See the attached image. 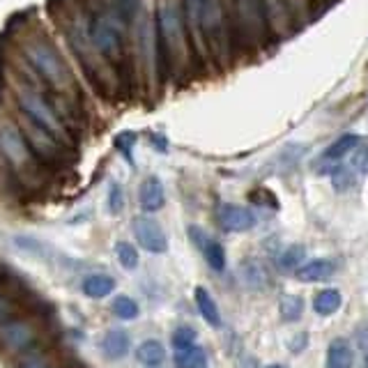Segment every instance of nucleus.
<instances>
[{"label":"nucleus","instance_id":"obj_1","mask_svg":"<svg viewBox=\"0 0 368 368\" xmlns=\"http://www.w3.org/2000/svg\"><path fill=\"white\" fill-rule=\"evenodd\" d=\"M90 40L101 53L115 55L122 40V12L120 9H106L95 16L90 25Z\"/></svg>","mask_w":368,"mask_h":368},{"label":"nucleus","instance_id":"obj_2","mask_svg":"<svg viewBox=\"0 0 368 368\" xmlns=\"http://www.w3.org/2000/svg\"><path fill=\"white\" fill-rule=\"evenodd\" d=\"M18 104H21V108L25 110V115H30L35 122L44 129V132H49V134L58 136V138L64 136V127L60 122L58 113H55L53 106L40 95V92L21 88L18 90Z\"/></svg>","mask_w":368,"mask_h":368},{"label":"nucleus","instance_id":"obj_3","mask_svg":"<svg viewBox=\"0 0 368 368\" xmlns=\"http://www.w3.org/2000/svg\"><path fill=\"white\" fill-rule=\"evenodd\" d=\"M28 60L35 64V69L42 74L46 81H51L53 86H64L69 81V71L64 67V62L60 60V55L55 53L49 44L35 42L28 46Z\"/></svg>","mask_w":368,"mask_h":368},{"label":"nucleus","instance_id":"obj_4","mask_svg":"<svg viewBox=\"0 0 368 368\" xmlns=\"http://www.w3.org/2000/svg\"><path fill=\"white\" fill-rule=\"evenodd\" d=\"M159 25H161V35L166 42V51H168V58L180 60L184 58V42L182 37V23H180V12L175 3H163L159 9Z\"/></svg>","mask_w":368,"mask_h":368},{"label":"nucleus","instance_id":"obj_5","mask_svg":"<svg viewBox=\"0 0 368 368\" xmlns=\"http://www.w3.org/2000/svg\"><path fill=\"white\" fill-rule=\"evenodd\" d=\"M134 235L138 239V244L150 253H163L168 248V237H166L163 228L150 217L134 219Z\"/></svg>","mask_w":368,"mask_h":368},{"label":"nucleus","instance_id":"obj_6","mask_svg":"<svg viewBox=\"0 0 368 368\" xmlns=\"http://www.w3.org/2000/svg\"><path fill=\"white\" fill-rule=\"evenodd\" d=\"M217 221L219 226L228 230V233H244L255 226V214L251 207L235 205V202H224L217 209Z\"/></svg>","mask_w":368,"mask_h":368},{"label":"nucleus","instance_id":"obj_7","mask_svg":"<svg viewBox=\"0 0 368 368\" xmlns=\"http://www.w3.org/2000/svg\"><path fill=\"white\" fill-rule=\"evenodd\" d=\"M0 150L7 156L9 161L21 166L30 159V147L25 145L23 136L16 132L12 125H3L0 127Z\"/></svg>","mask_w":368,"mask_h":368},{"label":"nucleus","instance_id":"obj_8","mask_svg":"<svg viewBox=\"0 0 368 368\" xmlns=\"http://www.w3.org/2000/svg\"><path fill=\"white\" fill-rule=\"evenodd\" d=\"M336 272V260L331 258H316V260L304 263L294 274L301 283H316V281H327L331 274Z\"/></svg>","mask_w":368,"mask_h":368},{"label":"nucleus","instance_id":"obj_9","mask_svg":"<svg viewBox=\"0 0 368 368\" xmlns=\"http://www.w3.org/2000/svg\"><path fill=\"white\" fill-rule=\"evenodd\" d=\"M138 200H141V207L145 212H156L163 207L166 202V193H163V184L159 178H145L141 184V191H138Z\"/></svg>","mask_w":368,"mask_h":368},{"label":"nucleus","instance_id":"obj_10","mask_svg":"<svg viewBox=\"0 0 368 368\" xmlns=\"http://www.w3.org/2000/svg\"><path fill=\"white\" fill-rule=\"evenodd\" d=\"M355 350L347 338H334L327 347V368H352Z\"/></svg>","mask_w":368,"mask_h":368},{"label":"nucleus","instance_id":"obj_11","mask_svg":"<svg viewBox=\"0 0 368 368\" xmlns=\"http://www.w3.org/2000/svg\"><path fill=\"white\" fill-rule=\"evenodd\" d=\"M239 18L248 33L258 35L263 30V5L260 0H235Z\"/></svg>","mask_w":368,"mask_h":368},{"label":"nucleus","instance_id":"obj_12","mask_svg":"<svg viewBox=\"0 0 368 368\" xmlns=\"http://www.w3.org/2000/svg\"><path fill=\"white\" fill-rule=\"evenodd\" d=\"M193 297H196V306L200 311V316L205 318V322L209 327L219 329L221 327V313H219V306L217 301L212 299V294L207 292V288H196V292H193Z\"/></svg>","mask_w":368,"mask_h":368},{"label":"nucleus","instance_id":"obj_13","mask_svg":"<svg viewBox=\"0 0 368 368\" xmlns=\"http://www.w3.org/2000/svg\"><path fill=\"white\" fill-rule=\"evenodd\" d=\"M362 145V136H357V134H343L338 138V141L331 143L325 154H322V159L325 161H338V159H343L345 154L350 152H355L357 147Z\"/></svg>","mask_w":368,"mask_h":368},{"label":"nucleus","instance_id":"obj_14","mask_svg":"<svg viewBox=\"0 0 368 368\" xmlns=\"http://www.w3.org/2000/svg\"><path fill=\"white\" fill-rule=\"evenodd\" d=\"M115 290V279L108 274H92L83 281V292L92 299H101Z\"/></svg>","mask_w":368,"mask_h":368},{"label":"nucleus","instance_id":"obj_15","mask_svg":"<svg viewBox=\"0 0 368 368\" xmlns=\"http://www.w3.org/2000/svg\"><path fill=\"white\" fill-rule=\"evenodd\" d=\"M101 347H104L106 357L110 359H122L129 352V336L122 329H110L108 334L101 340Z\"/></svg>","mask_w":368,"mask_h":368},{"label":"nucleus","instance_id":"obj_16","mask_svg":"<svg viewBox=\"0 0 368 368\" xmlns=\"http://www.w3.org/2000/svg\"><path fill=\"white\" fill-rule=\"evenodd\" d=\"M340 292L334 290V288H325L316 292V297H313V311L318 313V316H331V313H336L340 309Z\"/></svg>","mask_w":368,"mask_h":368},{"label":"nucleus","instance_id":"obj_17","mask_svg":"<svg viewBox=\"0 0 368 368\" xmlns=\"http://www.w3.org/2000/svg\"><path fill=\"white\" fill-rule=\"evenodd\" d=\"M175 366L178 368H205L207 366V352L198 345H191L187 350L175 352Z\"/></svg>","mask_w":368,"mask_h":368},{"label":"nucleus","instance_id":"obj_18","mask_svg":"<svg viewBox=\"0 0 368 368\" xmlns=\"http://www.w3.org/2000/svg\"><path fill=\"white\" fill-rule=\"evenodd\" d=\"M202 9H205V0H184L187 23L193 30V37H196L198 44H202Z\"/></svg>","mask_w":368,"mask_h":368},{"label":"nucleus","instance_id":"obj_19","mask_svg":"<svg viewBox=\"0 0 368 368\" xmlns=\"http://www.w3.org/2000/svg\"><path fill=\"white\" fill-rule=\"evenodd\" d=\"M136 357H138V362L145 366H159L166 359V350L159 340H145V343L138 345Z\"/></svg>","mask_w":368,"mask_h":368},{"label":"nucleus","instance_id":"obj_20","mask_svg":"<svg viewBox=\"0 0 368 368\" xmlns=\"http://www.w3.org/2000/svg\"><path fill=\"white\" fill-rule=\"evenodd\" d=\"M304 313V299L299 294H283L279 301V316L283 322H294L299 320Z\"/></svg>","mask_w":368,"mask_h":368},{"label":"nucleus","instance_id":"obj_21","mask_svg":"<svg viewBox=\"0 0 368 368\" xmlns=\"http://www.w3.org/2000/svg\"><path fill=\"white\" fill-rule=\"evenodd\" d=\"M304 258H306V248H304L301 244H292L279 255V270L281 272H297L301 267L299 263H304Z\"/></svg>","mask_w":368,"mask_h":368},{"label":"nucleus","instance_id":"obj_22","mask_svg":"<svg viewBox=\"0 0 368 368\" xmlns=\"http://www.w3.org/2000/svg\"><path fill=\"white\" fill-rule=\"evenodd\" d=\"M113 313L117 318H122V320H134V318H138L141 309H138V304L132 297H127V294H120V297H115V301H113Z\"/></svg>","mask_w":368,"mask_h":368},{"label":"nucleus","instance_id":"obj_23","mask_svg":"<svg viewBox=\"0 0 368 368\" xmlns=\"http://www.w3.org/2000/svg\"><path fill=\"white\" fill-rule=\"evenodd\" d=\"M202 253H205V260H207V265L214 272H221L226 267V251H224V246H221L219 242H214V239H212V242L207 244V248Z\"/></svg>","mask_w":368,"mask_h":368},{"label":"nucleus","instance_id":"obj_24","mask_svg":"<svg viewBox=\"0 0 368 368\" xmlns=\"http://www.w3.org/2000/svg\"><path fill=\"white\" fill-rule=\"evenodd\" d=\"M115 253H117V260L125 270H136L138 267V251L134 244L129 242H117L115 246Z\"/></svg>","mask_w":368,"mask_h":368},{"label":"nucleus","instance_id":"obj_25","mask_svg":"<svg viewBox=\"0 0 368 368\" xmlns=\"http://www.w3.org/2000/svg\"><path fill=\"white\" fill-rule=\"evenodd\" d=\"M196 343V329L191 327H178L173 331V345L178 350H187Z\"/></svg>","mask_w":368,"mask_h":368},{"label":"nucleus","instance_id":"obj_26","mask_svg":"<svg viewBox=\"0 0 368 368\" xmlns=\"http://www.w3.org/2000/svg\"><path fill=\"white\" fill-rule=\"evenodd\" d=\"M352 171H357L359 175H368V145H359L352 152Z\"/></svg>","mask_w":368,"mask_h":368},{"label":"nucleus","instance_id":"obj_27","mask_svg":"<svg viewBox=\"0 0 368 368\" xmlns=\"http://www.w3.org/2000/svg\"><path fill=\"white\" fill-rule=\"evenodd\" d=\"M187 235H189L191 242L200 248V251H205L207 244L212 242V239L207 237V233H205V230H202L200 226H189V228H187Z\"/></svg>","mask_w":368,"mask_h":368},{"label":"nucleus","instance_id":"obj_28","mask_svg":"<svg viewBox=\"0 0 368 368\" xmlns=\"http://www.w3.org/2000/svg\"><path fill=\"white\" fill-rule=\"evenodd\" d=\"M122 205H125V198H122V189L113 184L108 191V209L113 212V214H120L122 212Z\"/></svg>","mask_w":368,"mask_h":368},{"label":"nucleus","instance_id":"obj_29","mask_svg":"<svg viewBox=\"0 0 368 368\" xmlns=\"http://www.w3.org/2000/svg\"><path fill=\"white\" fill-rule=\"evenodd\" d=\"M251 200H253V202H258V205H263L265 200H270L272 205H274V209H276V198L272 196L270 191H265V189H258V193H251Z\"/></svg>","mask_w":368,"mask_h":368},{"label":"nucleus","instance_id":"obj_30","mask_svg":"<svg viewBox=\"0 0 368 368\" xmlns=\"http://www.w3.org/2000/svg\"><path fill=\"white\" fill-rule=\"evenodd\" d=\"M134 141H136V136H134V134H125V136H120L115 143H117L120 150H122V152L127 154V152H129V147L134 145Z\"/></svg>","mask_w":368,"mask_h":368},{"label":"nucleus","instance_id":"obj_31","mask_svg":"<svg viewBox=\"0 0 368 368\" xmlns=\"http://www.w3.org/2000/svg\"><path fill=\"white\" fill-rule=\"evenodd\" d=\"M265 368H288V366H281V364H270V366H265Z\"/></svg>","mask_w":368,"mask_h":368},{"label":"nucleus","instance_id":"obj_32","mask_svg":"<svg viewBox=\"0 0 368 368\" xmlns=\"http://www.w3.org/2000/svg\"><path fill=\"white\" fill-rule=\"evenodd\" d=\"M366 368H368V350H366Z\"/></svg>","mask_w":368,"mask_h":368},{"label":"nucleus","instance_id":"obj_33","mask_svg":"<svg viewBox=\"0 0 368 368\" xmlns=\"http://www.w3.org/2000/svg\"><path fill=\"white\" fill-rule=\"evenodd\" d=\"M205 368H207V366H205Z\"/></svg>","mask_w":368,"mask_h":368}]
</instances>
